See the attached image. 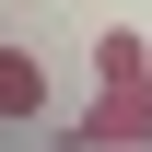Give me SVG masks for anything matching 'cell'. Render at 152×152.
Listing matches in <instances>:
<instances>
[{
    "label": "cell",
    "instance_id": "1",
    "mask_svg": "<svg viewBox=\"0 0 152 152\" xmlns=\"http://www.w3.org/2000/svg\"><path fill=\"white\" fill-rule=\"evenodd\" d=\"M82 140L94 152H140L152 140V82H105V94L82 105Z\"/></svg>",
    "mask_w": 152,
    "mask_h": 152
},
{
    "label": "cell",
    "instance_id": "2",
    "mask_svg": "<svg viewBox=\"0 0 152 152\" xmlns=\"http://www.w3.org/2000/svg\"><path fill=\"white\" fill-rule=\"evenodd\" d=\"M47 105V70H35V58H23V47H0V117H12V129H23V117H35Z\"/></svg>",
    "mask_w": 152,
    "mask_h": 152
},
{
    "label": "cell",
    "instance_id": "3",
    "mask_svg": "<svg viewBox=\"0 0 152 152\" xmlns=\"http://www.w3.org/2000/svg\"><path fill=\"white\" fill-rule=\"evenodd\" d=\"M94 82H152V47L129 35V23H105V35H94Z\"/></svg>",
    "mask_w": 152,
    "mask_h": 152
}]
</instances>
